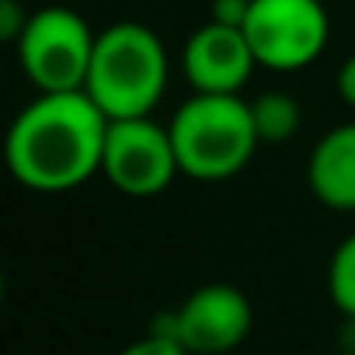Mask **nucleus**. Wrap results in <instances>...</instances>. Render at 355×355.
<instances>
[{
  "label": "nucleus",
  "mask_w": 355,
  "mask_h": 355,
  "mask_svg": "<svg viewBox=\"0 0 355 355\" xmlns=\"http://www.w3.org/2000/svg\"><path fill=\"white\" fill-rule=\"evenodd\" d=\"M108 115L87 91H39L4 143L8 171L28 192H70L101 174Z\"/></svg>",
  "instance_id": "1"
},
{
  "label": "nucleus",
  "mask_w": 355,
  "mask_h": 355,
  "mask_svg": "<svg viewBox=\"0 0 355 355\" xmlns=\"http://www.w3.org/2000/svg\"><path fill=\"white\" fill-rule=\"evenodd\" d=\"M84 91L108 119L150 115L167 91V49L150 25L115 21L98 32Z\"/></svg>",
  "instance_id": "2"
},
{
  "label": "nucleus",
  "mask_w": 355,
  "mask_h": 355,
  "mask_svg": "<svg viewBox=\"0 0 355 355\" xmlns=\"http://www.w3.org/2000/svg\"><path fill=\"white\" fill-rule=\"evenodd\" d=\"M178 167L196 182H227L258 153L251 101L241 94H192L171 119Z\"/></svg>",
  "instance_id": "3"
},
{
  "label": "nucleus",
  "mask_w": 355,
  "mask_h": 355,
  "mask_svg": "<svg viewBox=\"0 0 355 355\" xmlns=\"http://www.w3.org/2000/svg\"><path fill=\"white\" fill-rule=\"evenodd\" d=\"M98 32L73 8H39L15 42L21 73L39 91H84Z\"/></svg>",
  "instance_id": "4"
},
{
  "label": "nucleus",
  "mask_w": 355,
  "mask_h": 355,
  "mask_svg": "<svg viewBox=\"0 0 355 355\" xmlns=\"http://www.w3.org/2000/svg\"><path fill=\"white\" fill-rule=\"evenodd\" d=\"M244 35L258 67L293 73L320 60L331 21L320 0H251Z\"/></svg>",
  "instance_id": "5"
},
{
  "label": "nucleus",
  "mask_w": 355,
  "mask_h": 355,
  "mask_svg": "<svg viewBox=\"0 0 355 355\" xmlns=\"http://www.w3.org/2000/svg\"><path fill=\"white\" fill-rule=\"evenodd\" d=\"M101 174L115 192L129 199H153L167 192L171 182L182 174L171 129L153 122L150 115L108 119Z\"/></svg>",
  "instance_id": "6"
},
{
  "label": "nucleus",
  "mask_w": 355,
  "mask_h": 355,
  "mask_svg": "<svg viewBox=\"0 0 355 355\" xmlns=\"http://www.w3.org/2000/svg\"><path fill=\"white\" fill-rule=\"evenodd\" d=\"M251 327L254 306L248 293L230 282H206L178 310L160 313L150 331L182 341L192 355H227L248 341Z\"/></svg>",
  "instance_id": "7"
},
{
  "label": "nucleus",
  "mask_w": 355,
  "mask_h": 355,
  "mask_svg": "<svg viewBox=\"0 0 355 355\" xmlns=\"http://www.w3.org/2000/svg\"><path fill=\"white\" fill-rule=\"evenodd\" d=\"M254 67L258 60L251 53L244 28L220 25L213 18L199 25L182 49V73L189 87L199 94H241Z\"/></svg>",
  "instance_id": "8"
},
{
  "label": "nucleus",
  "mask_w": 355,
  "mask_h": 355,
  "mask_svg": "<svg viewBox=\"0 0 355 355\" xmlns=\"http://www.w3.org/2000/svg\"><path fill=\"white\" fill-rule=\"evenodd\" d=\"M306 185L320 206L334 213H355V122H341L313 143Z\"/></svg>",
  "instance_id": "9"
},
{
  "label": "nucleus",
  "mask_w": 355,
  "mask_h": 355,
  "mask_svg": "<svg viewBox=\"0 0 355 355\" xmlns=\"http://www.w3.org/2000/svg\"><path fill=\"white\" fill-rule=\"evenodd\" d=\"M251 115L261 143H289L303 122L300 101L289 91H261L258 98H251Z\"/></svg>",
  "instance_id": "10"
},
{
  "label": "nucleus",
  "mask_w": 355,
  "mask_h": 355,
  "mask_svg": "<svg viewBox=\"0 0 355 355\" xmlns=\"http://www.w3.org/2000/svg\"><path fill=\"white\" fill-rule=\"evenodd\" d=\"M327 296L341 317H355V234H348L327 261Z\"/></svg>",
  "instance_id": "11"
},
{
  "label": "nucleus",
  "mask_w": 355,
  "mask_h": 355,
  "mask_svg": "<svg viewBox=\"0 0 355 355\" xmlns=\"http://www.w3.org/2000/svg\"><path fill=\"white\" fill-rule=\"evenodd\" d=\"M119 355H192V352H189L182 341H174V338H167V334L150 331L146 338H139V341L125 345Z\"/></svg>",
  "instance_id": "12"
},
{
  "label": "nucleus",
  "mask_w": 355,
  "mask_h": 355,
  "mask_svg": "<svg viewBox=\"0 0 355 355\" xmlns=\"http://www.w3.org/2000/svg\"><path fill=\"white\" fill-rule=\"evenodd\" d=\"M28 25V11L18 4V0H0V39L4 42H18V35Z\"/></svg>",
  "instance_id": "13"
},
{
  "label": "nucleus",
  "mask_w": 355,
  "mask_h": 355,
  "mask_svg": "<svg viewBox=\"0 0 355 355\" xmlns=\"http://www.w3.org/2000/svg\"><path fill=\"white\" fill-rule=\"evenodd\" d=\"M248 11H251V0H213L209 4V18L220 25H234V28H244Z\"/></svg>",
  "instance_id": "14"
},
{
  "label": "nucleus",
  "mask_w": 355,
  "mask_h": 355,
  "mask_svg": "<svg viewBox=\"0 0 355 355\" xmlns=\"http://www.w3.org/2000/svg\"><path fill=\"white\" fill-rule=\"evenodd\" d=\"M334 84H338V98H341L348 108H355V53L338 67V80H334Z\"/></svg>",
  "instance_id": "15"
},
{
  "label": "nucleus",
  "mask_w": 355,
  "mask_h": 355,
  "mask_svg": "<svg viewBox=\"0 0 355 355\" xmlns=\"http://www.w3.org/2000/svg\"><path fill=\"white\" fill-rule=\"evenodd\" d=\"M341 348L345 355H355V317H345L341 324Z\"/></svg>",
  "instance_id": "16"
}]
</instances>
